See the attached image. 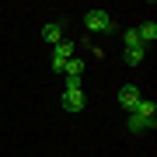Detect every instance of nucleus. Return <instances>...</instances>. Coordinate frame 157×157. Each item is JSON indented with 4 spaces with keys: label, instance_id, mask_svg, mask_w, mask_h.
Returning <instances> with one entry per match:
<instances>
[{
    "label": "nucleus",
    "instance_id": "5",
    "mask_svg": "<svg viewBox=\"0 0 157 157\" xmlns=\"http://www.w3.org/2000/svg\"><path fill=\"white\" fill-rule=\"evenodd\" d=\"M140 98H143V94H140L136 84H122V87H119V105H122V108H133Z\"/></svg>",
    "mask_w": 157,
    "mask_h": 157
},
{
    "label": "nucleus",
    "instance_id": "12",
    "mask_svg": "<svg viewBox=\"0 0 157 157\" xmlns=\"http://www.w3.org/2000/svg\"><path fill=\"white\" fill-rule=\"evenodd\" d=\"M67 91H84L80 87V77H67Z\"/></svg>",
    "mask_w": 157,
    "mask_h": 157
},
{
    "label": "nucleus",
    "instance_id": "3",
    "mask_svg": "<svg viewBox=\"0 0 157 157\" xmlns=\"http://www.w3.org/2000/svg\"><path fill=\"white\" fill-rule=\"evenodd\" d=\"M129 112H133V115H140V119H143V122L150 126V129L157 126V122H154V119H157V105H154L150 98H140V101H136L133 108H129Z\"/></svg>",
    "mask_w": 157,
    "mask_h": 157
},
{
    "label": "nucleus",
    "instance_id": "7",
    "mask_svg": "<svg viewBox=\"0 0 157 157\" xmlns=\"http://www.w3.org/2000/svg\"><path fill=\"white\" fill-rule=\"evenodd\" d=\"M136 35H140V42H143V45H150V42L157 39V25H154V21H143L140 28H136Z\"/></svg>",
    "mask_w": 157,
    "mask_h": 157
},
{
    "label": "nucleus",
    "instance_id": "4",
    "mask_svg": "<svg viewBox=\"0 0 157 157\" xmlns=\"http://www.w3.org/2000/svg\"><path fill=\"white\" fill-rule=\"evenodd\" d=\"M84 91H63V98H59V105L67 108V112H84Z\"/></svg>",
    "mask_w": 157,
    "mask_h": 157
},
{
    "label": "nucleus",
    "instance_id": "2",
    "mask_svg": "<svg viewBox=\"0 0 157 157\" xmlns=\"http://www.w3.org/2000/svg\"><path fill=\"white\" fill-rule=\"evenodd\" d=\"M67 59H73V42H70V39H63L59 45H52V70H56V73H63Z\"/></svg>",
    "mask_w": 157,
    "mask_h": 157
},
{
    "label": "nucleus",
    "instance_id": "1",
    "mask_svg": "<svg viewBox=\"0 0 157 157\" xmlns=\"http://www.w3.org/2000/svg\"><path fill=\"white\" fill-rule=\"evenodd\" d=\"M84 25H87V32H94V35H112L115 32V21L108 17V11H87Z\"/></svg>",
    "mask_w": 157,
    "mask_h": 157
},
{
    "label": "nucleus",
    "instance_id": "10",
    "mask_svg": "<svg viewBox=\"0 0 157 157\" xmlns=\"http://www.w3.org/2000/svg\"><path fill=\"white\" fill-rule=\"evenodd\" d=\"M122 45H126V49H136V45H143V42H140V35H136V28L122 32ZM143 49H147V45H143Z\"/></svg>",
    "mask_w": 157,
    "mask_h": 157
},
{
    "label": "nucleus",
    "instance_id": "6",
    "mask_svg": "<svg viewBox=\"0 0 157 157\" xmlns=\"http://www.w3.org/2000/svg\"><path fill=\"white\" fill-rule=\"evenodd\" d=\"M42 39H45V42H52V45H59V42H63V28H59L56 21H49V25L42 28Z\"/></svg>",
    "mask_w": 157,
    "mask_h": 157
},
{
    "label": "nucleus",
    "instance_id": "11",
    "mask_svg": "<svg viewBox=\"0 0 157 157\" xmlns=\"http://www.w3.org/2000/svg\"><path fill=\"white\" fill-rule=\"evenodd\" d=\"M126 126H129V133H143V129H150L140 115H133V112H129V122H126Z\"/></svg>",
    "mask_w": 157,
    "mask_h": 157
},
{
    "label": "nucleus",
    "instance_id": "8",
    "mask_svg": "<svg viewBox=\"0 0 157 157\" xmlns=\"http://www.w3.org/2000/svg\"><path fill=\"white\" fill-rule=\"evenodd\" d=\"M84 70H87L84 59H67V67H63V73H67V77H84Z\"/></svg>",
    "mask_w": 157,
    "mask_h": 157
},
{
    "label": "nucleus",
    "instance_id": "9",
    "mask_svg": "<svg viewBox=\"0 0 157 157\" xmlns=\"http://www.w3.org/2000/svg\"><path fill=\"white\" fill-rule=\"evenodd\" d=\"M143 56H147V49H143V45H136V49H126V63H129V67H140Z\"/></svg>",
    "mask_w": 157,
    "mask_h": 157
}]
</instances>
